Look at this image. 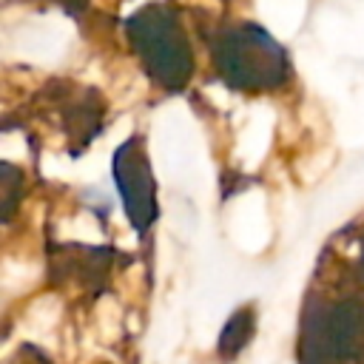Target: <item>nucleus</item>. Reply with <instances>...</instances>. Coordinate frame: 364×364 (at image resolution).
Wrapping results in <instances>:
<instances>
[{
	"label": "nucleus",
	"instance_id": "1",
	"mask_svg": "<svg viewBox=\"0 0 364 364\" xmlns=\"http://www.w3.org/2000/svg\"><path fill=\"white\" fill-rule=\"evenodd\" d=\"M125 37L156 85L179 91L191 82L193 51L176 11L168 3H151L134 11L125 20Z\"/></svg>",
	"mask_w": 364,
	"mask_h": 364
},
{
	"label": "nucleus",
	"instance_id": "2",
	"mask_svg": "<svg viewBox=\"0 0 364 364\" xmlns=\"http://www.w3.org/2000/svg\"><path fill=\"white\" fill-rule=\"evenodd\" d=\"M213 68L236 91H273L287 82L290 63L284 48L256 23L225 28L213 40Z\"/></svg>",
	"mask_w": 364,
	"mask_h": 364
},
{
	"label": "nucleus",
	"instance_id": "3",
	"mask_svg": "<svg viewBox=\"0 0 364 364\" xmlns=\"http://www.w3.org/2000/svg\"><path fill=\"white\" fill-rule=\"evenodd\" d=\"M301 364H361L364 361V301L338 299L304 313Z\"/></svg>",
	"mask_w": 364,
	"mask_h": 364
},
{
	"label": "nucleus",
	"instance_id": "5",
	"mask_svg": "<svg viewBox=\"0 0 364 364\" xmlns=\"http://www.w3.org/2000/svg\"><path fill=\"white\" fill-rule=\"evenodd\" d=\"M253 327H256V313H253V307L250 304H245V307H239L228 321H225V327H222V333H219V358L222 361H233L245 347H247V341L253 338Z\"/></svg>",
	"mask_w": 364,
	"mask_h": 364
},
{
	"label": "nucleus",
	"instance_id": "4",
	"mask_svg": "<svg viewBox=\"0 0 364 364\" xmlns=\"http://www.w3.org/2000/svg\"><path fill=\"white\" fill-rule=\"evenodd\" d=\"M111 176L117 182L128 222L139 236H145L159 216V205H156V182L151 173L148 154L142 148V136H131L114 151Z\"/></svg>",
	"mask_w": 364,
	"mask_h": 364
},
{
	"label": "nucleus",
	"instance_id": "6",
	"mask_svg": "<svg viewBox=\"0 0 364 364\" xmlns=\"http://www.w3.org/2000/svg\"><path fill=\"white\" fill-rule=\"evenodd\" d=\"M60 3H63V6H65L71 14H80V11L85 9V0H60Z\"/></svg>",
	"mask_w": 364,
	"mask_h": 364
}]
</instances>
